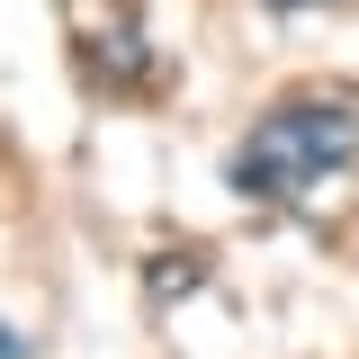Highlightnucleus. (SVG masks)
<instances>
[{"label": "nucleus", "instance_id": "nucleus-3", "mask_svg": "<svg viewBox=\"0 0 359 359\" xmlns=\"http://www.w3.org/2000/svg\"><path fill=\"white\" fill-rule=\"evenodd\" d=\"M144 287H153V306L198 297V287H207V261H198V252H153V261H144Z\"/></svg>", "mask_w": 359, "mask_h": 359}, {"label": "nucleus", "instance_id": "nucleus-1", "mask_svg": "<svg viewBox=\"0 0 359 359\" xmlns=\"http://www.w3.org/2000/svg\"><path fill=\"white\" fill-rule=\"evenodd\" d=\"M351 162H359V108L351 99H278L261 126L233 144L224 189L252 198V207H287L323 171H351Z\"/></svg>", "mask_w": 359, "mask_h": 359}, {"label": "nucleus", "instance_id": "nucleus-4", "mask_svg": "<svg viewBox=\"0 0 359 359\" xmlns=\"http://www.w3.org/2000/svg\"><path fill=\"white\" fill-rule=\"evenodd\" d=\"M0 359H36V341H27V332H9V323H0Z\"/></svg>", "mask_w": 359, "mask_h": 359}, {"label": "nucleus", "instance_id": "nucleus-5", "mask_svg": "<svg viewBox=\"0 0 359 359\" xmlns=\"http://www.w3.org/2000/svg\"><path fill=\"white\" fill-rule=\"evenodd\" d=\"M269 9H306V0H269Z\"/></svg>", "mask_w": 359, "mask_h": 359}, {"label": "nucleus", "instance_id": "nucleus-2", "mask_svg": "<svg viewBox=\"0 0 359 359\" xmlns=\"http://www.w3.org/2000/svg\"><path fill=\"white\" fill-rule=\"evenodd\" d=\"M90 63H99L117 90H126V81H144V63H153V54H144V27H135V18L99 27V36H90Z\"/></svg>", "mask_w": 359, "mask_h": 359}]
</instances>
